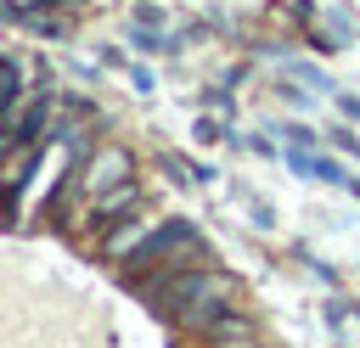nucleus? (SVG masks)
I'll list each match as a JSON object with an SVG mask.
<instances>
[{
  "mask_svg": "<svg viewBox=\"0 0 360 348\" xmlns=\"http://www.w3.org/2000/svg\"><path fill=\"white\" fill-rule=\"evenodd\" d=\"M197 241V230L186 225V219H169V225H158V230H146L141 241H135V253L124 258V281H141L152 264H169L180 247H191Z\"/></svg>",
  "mask_w": 360,
  "mask_h": 348,
  "instance_id": "f03ea898",
  "label": "nucleus"
},
{
  "mask_svg": "<svg viewBox=\"0 0 360 348\" xmlns=\"http://www.w3.org/2000/svg\"><path fill=\"white\" fill-rule=\"evenodd\" d=\"M135 202H141V191L124 180V185H112V191H107V196L90 208V225H112L118 213H135Z\"/></svg>",
  "mask_w": 360,
  "mask_h": 348,
  "instance_id": "39448f33",
  "label": "nucleus"
},
{
  "mask_svg": "<svg viewBox=\"0 0 360 348\" xmlns=\"http://www.w3.org/2000/svg\"><path fill=\"white\" fill-rule=\"evenodd\" d=\"M158 309H163L174 326H197V331H208L219 314L236 309V281H231L225 269H186V275L158 297Z\"/></svg>",
  "mask_w": 360,
  "mask_h": 348,
  "instance_id": "f257e3e1",
  "label": "nucleus"
},
{
  "mask_svg": "<svg viewBox=\"0 0 360 348\" xmlns=\"http://www.w3.org/2000/svg\"><path fill=\"white\" fill-rule=\"evenodd\" d=\"M292 168H298V174H315V180H326V185H343V168L326 163V157H304V152H292Z\"/></svg>",
  "mask_w": 360,
  "mask_h": 348,
  "instance_id": "0eeeda50",
  "label": "nucleus"
},
{
  "mask_svg": "<svg viewBox=\"0 0 360 348\" xmlns=\"http://www.w3.org/2000/svg\"><path fill=\"white\" fill-rule=\"evenodd\" d=\"M135 241H141V219L129 213L124 225H112V230H107V258H129V253H135Z\"/></svg>",
  "mask_w": 360,
  "mask_h": 348,
  "instance_id": "423d86ee",
  "label": "nucleus"
},
{
  "mask_svg": "<svg viewBox=\"0 0 360 348\" xmlns=\"http://www.w3.org/2000/svg\"><path fill=\"white\" fill-rule=\"evenodd\" d=\"M202 337H208V348H259V326H253L248 314H236V309L219 314Z\"/></svg>",
  "mask_w": 360,
  "mask_h": 348,
  "instance_id": "7ed1b4c3",
  "label": "nucleus"
},
{
  "mask_svg": "<svg viewBox=\"0 0 360 348\" xmlns=\"http://www.w3.org/2000/svg\"><path fill=\"white\" fill-rule=\"evenodd\" d=\"M124 180H129V157H124V152H101L96 168L84 174V191H90V196H107V191L124 185Z\"/></svg>",
  "mask_w": 360,
  "mask_h": 348,
  "instance_id": "20e7f679",
  "label": "nucleus"
}]
</instances>
